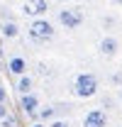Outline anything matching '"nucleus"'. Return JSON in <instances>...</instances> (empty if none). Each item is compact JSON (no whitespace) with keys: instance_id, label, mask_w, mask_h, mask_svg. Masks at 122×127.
I'll return each mask as SVG.
<instances>
[{"instance_id":"nucleus-1","label":"nucleus","mask_w":122,"mask_h":127,"mask_svg":"<svg viewBox=\"0 0 122 127\" xmlns=\"http://www.w3.org/2000/svg\"><path fill=\"white\" fill-rule=\"evenodd\" d=\"M27 37H30L34 44H46L56 37V30H54V22H49L46 17H34L27 27Z\"/></svg>"},{"instance_id":"nucleus-2","label":"nucleus","mask_w":122,"mask_h":127,"mask_svg":"<svg viewBox=\"0 0 122 127\" xmlns=\"http://www.w3.org/2000/svg\"><path fill=\"white\" fill-rule=\"evenodd\" d=\"M98 88H100V81L91 71H83L73 78V95L76 98H93V95H98Z\"/></svg>"},{"instance_id":"nucleus-3","label":"nucleus","mask_w":122,"mask_h":127,"mask_svg":"<svg viewBox=\"0 0 122 127\" xmlns=\"http://www.w3.org/2000/svg\"><path fill=\"white\" fill-rule=\"evenodd\" d=\"M56 20H59V25L63 27V30H68V32H73L78 30L81 25H83V20H86V15H83V10L81 7H61L59 12H56Z\"/></svg>"},{"instance_id":"nucleus-4","label":"nucleus","mask_w":122,"mask_h":127,"mask_svg":"<svg viewBox=\"0 0 122 127\" xmlns=\"http://www.w3.org/2000/svg\"><path fill=\"white\" fill-rule=\"evenodd\" d=\"M117 51H120V39L112 37V34H105V37L98 42V54H100L103 59H115Z\"/></svg>"},{"instance_id":"nucleus-5","label":"nucleus","mask_w":122,"mask_h":127,"mask_svg":"<svg viewBox=\"0 0 122 127\" xmlns=\"http://www.w3.org/2000/svg\"><path fill=\"white\" fill-rule=\"evenodd\" d=\"M49 10V0H25L22 2V15L34 20V17H44Z\"/></svg>"},{"instance_id":"nucleus-6","label":"nucleus","mask_w":122,"mask_h":127,"mask_svg":"<svg viewBox=\"0 0 122 127\" xmlns=\"http://www.w3.org/2000/svg\"><path fill=\"white\" fill-rule=\"evenodd\" d=\"M83 127H107V112L103 108H91L83 115Z\"/></svg>"},{"instance_id":"nucleus-7","label":"nucleus","mask_w":122,"mask_h":127,"mask_svg":"<svg viewBox=\"0 0 122 127\" xmlns=\"http://www.w3.org/2000/svg\"><path fill=\"white\" fill-rule=\"evenodd\" d=\"M42 103H39V95H34V93H25V95H20V110L25 112L27 117H32L34 112H37V108H39Z\"/></svg>"},{"instance_id":"nucleus-8","label":"nucleus","mask_w":122,"mask_h":127,"mask_svg":"<svg viewBox=\"0 0 122 127\" xmlns=\"http://www.w3.org/2000/svg\"><path fill=\"white\" fill-rule=\"evenodd\" d=\"M7 71L12 73V76H22V73H27V59L25 56H10V61H7Z\"/></svg>"},{"instance_id":"nucleus-9","label":"nucleus","mask_w":122,"mask_h":127,"mask_svg":"<svg viewBox=\"0 0 122 127\" xmlns=\"http://www.w3.org/2000/svg\"><path fill=\"white\" fill-rule=\"evenodd\" d=\"M56 117V108L54 105H39L37 112L32 115V120H42V122H51Z\"/></svg>"},{"instance_id":"nucleus-10","label":"nucleus","mask_w":122,"mask_h":127,"mask_svg":"<svg viewBox=\"0 0 122 127\" xmlns=\"http://www.w3.org/2000/svg\"><path fill=\"white\" fill-rule=\"evenodd\" d=\"M32 88H34V81H32V76H27V73L17 76V83H15V91H17V95L32 93Z\"/></svg>"},{"instance_id":"nucleus-11","label":"nucleus","mask_w":122,"mask_h":127,"mask_svg":"<svg viewBox=\"0 0 122 127\" xmlns=\"http://www.w3.org/2000/svg\"><path fill=\"white\" fill-rule=\"evenodd\" d=\"M0 34H2L5 39H15V37H20V25L12 22V20H7V22L0 25Z\"/></svg>"},{"instance_id":"nucleus-12","label":"nucleus","mask_w":122,"mask_h":127,"mask_svg":"<svg viewBox=\"0 0 122 127\" xmlns=\"http://www.w3.org/2000/svg\"><path fill=\"white\" fill-rule=\"evenodd\" d=\"M107 83H110L112 88H120L122 86V68H115V71L107 76Z\"/></svg>"},{"instance_id":"nucleus-13","label":"nucleus","mask_w":122,"mask_h":127,"mask_svg":"<svg viewBox=\"0 0 122 127\" xmlns=\"http://www.w3.org/2000/svg\"><path fill=\"white\" fill-rule=\"evenodd\" d=\"M0 127H17V120H15V115H5V117L0 120Z\"/></svg>"},{"instance_id":"nucleus-14","label":"nucleus","mask_w":122,"mask_h":127,"mask_svg":"<svg viewBox=\"0 0 122 127\" xmlns=\"http://www.w3.org/2000/svg\"><path fill=\"white\" fill-rule=\"evenodd\" d=\"M46 127H71L68 120H59V117H54L51 122H46Z\"/></svg>"},{"instance_id":"nucleus-15","label":"nucleus","mask_w":122,"mask_h":127,"mask_svg":"<svg viewBox=\"0 0 122 127\" xmlns=\"http://www.w3.org/2000/svg\"><path fill=\"white\" fill-rule=\"evenodd\" d=\"M5 115H10V110H7V105H5V103H0V120H2Z\"/></svg>"},{"instance_id":"nucleus-16","label":"nucleus","mask_w":122,"mask_h":127,"mask_svg":"<svg viewBox=\"0 0 122 127\" xmlns=\"http://www.w3.org/2000/svg\"><path fill=\"white\" fill-rule=\"evenodd\" d=\"M5 100H7V91H5L2 83H0V103H5Z\"/></svg>"},{"instance_id":"nucleus-17","label":"nucleus","mask_w":122,"mask_h":127,"mask_svg":"<svg viewBox=\"0 0 122 127\" xmlns=\"http://www.w3.org/2000/svg\"><path fill=\"white\" fill-rule=\"evenodd\" d=\"M112 103H115V100H112V98H103V108H110V105H112Z\"/></svg>"},{"instance_id":"nucleus-18","label":"nucleus","mask_w":122,"mask_h":127,"mask_svg":"<svg viewBox=\"0 0 122 127\" xmlns=\"http://www.w3.org/2000/svg\"><path fill=\"white\" fill-rule=\"evenodd\" d=\"M30 127H46V122H42V120H34Z\"/></svg>"},{"instance_id":"nucleus-19","label":"nucleus","mask_w":122,"mask_h":127,"mask_svg":"<svg viewBox=\"0 0 122 127\" xmlns=\"http://www.w3.org/2000/svg\"><path fill=\"white\" fill-rule=\"evenodd\" d=\"M117 103H122V86L117 88Z\"/></svg>"},{"instance_id":"nucleus-20","label":"nucleus","mask_w":122,"mask_h":127,"mask_svg":"<svg viewBox=\"0 0 122 127\" xmlns=\"http://www.w3.org/2000/svg\"><path fill=\"white\" fill-rule=\"evenodd\" d=\"M110 5H117V7H120V5H122V0H110Z\"/></svg>"}]
</instances>
